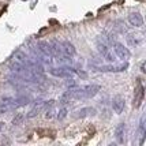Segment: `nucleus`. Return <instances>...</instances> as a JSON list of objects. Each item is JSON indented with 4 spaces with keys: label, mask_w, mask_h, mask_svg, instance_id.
<instances>
[{
    "label": "nucleus",
    "mask_w": 146,
    "mask_h": 146,
    "mask_svg": "<svg viewBox=\"0 0 146 146\" xmlns=\"http://www.w3.org/2000/svg\"><path fill=\"white\" fill-rule=\"evenodd\" d=\"M72 100H85V98H92L94 97L98 92H100V86L98 85H86V86H81L76 89H70Z\"/></svg>",
    "instance_id": "nucleus-1"
},
{
    "label": "nucleus",
    "mask_w": 146,
    "mask_h": 146,
    "mask_svg": "<svg viewBox=\"0 0 146 146\" xmlns=\"http://www.w3.org/2000/svg\"><path fill=\"white\" fill-rule=\"evenodd\" d=\"M112 51H113L115 56H117L121 60H126L127 62L128 59L131 57V52L127 46H124V44L121 42H117V41H112Z\"/></svg>",
    "instance_id": "nucleus-2"
},
{
    "label": "nucleus",
    "mask_w": 146,
    "mask_h": 146,
    "mask_svg": "<svg viewBox=\"0 0 146 146\" xmlns=\"http://www.w3.org/2000/svg\"><path fill=\"white\" fill-rule=\"evenodd\" d=\"M49 74L57 78H71L74 74H76V70L71 67H52L49 68Z\"/></svg>",
    "instance_id": "nucleus-3"
},
{
    "label": "nucleus",
    "mask_w": 146,
    "mask_h": 146,
    "mask_svg": "<svg viewBox=\"0 0 146 146\" xmlns=\"http://www.w3.org/2000/svg\"><path fill=\"white\" fill-rule=\"evenodd\" d=\"M128 67L127 63L119 64V66H104V64H96L93 66L94 71H101V72H120V71H126V68Z\"/></svg>",
    "instance_id": "nucleus-4"
},
{
    "label": "nucleus",
    "mask_w": 146,
    "mask_h": 146,
    "mask_svg": "<svg viewBox=\"0 0 146 146\" xmlns=\"http://www.w3.org/2000/svg\"><path fill=\"white\" fill-rule=\"evenodd\" d=\"M143 97H145V89H143V85L141 82V79H138L137 88H135V93H134V108H139L142 105Z\"/></svg>",
    "instance_id": "nucleus-5"
},
{
    "label": "nucleus",
    "mask_w": 146,
    "mask_h": 146,
    "mask_svg": "<svg viewBox=\"0 0 146 146\" xmlns=\"http://www.w3.org/2000/svg\"><path fill=\"white\" fill-rule=\"evenodd\" d=\"M126 135H127V126L126 123H119L115 128V139L117 143L123 145L126 142Z\"/></svg>",
    "instance_id": "nucleus-6"
},
{
    "label": "nucleus",
    "mask_w": 146,
    "mask_h": 146,
    "mask_svg": "<svg viewBox=\"0 0 146 146\" xmlns=\"http://www.w3.org/2000/svg\"><path fill=\"white\" fill-rule=\"evenodd\" d=\"M97 48H98V52H100V55L102 56V59H105L108 63H113L115 62V55L112 53L111 48L107 46V44H98L97 45Z\"/></svg>",
    "instance_id": "nucleus-7"
},
{
    "label": "nucleus",
    "mask_w": 146,
    "mask_h": 146,
    "mask_svg": "<svg viewBox=\"0 0 146 146\" xmlns=\"http://www.w3.org/2000/svg\"><path fill=\"white\" fill-rule=\"evenodd\" d=\"M15 108V104H14V98L11 97H6L0 101V115L7 113V112H11Z\"/></svg>",
    "instance_id": "nucleus-8"
},
{
    "label": "nucleus",
    "mask_w": 146,
    "mask_h": 146,
    "mask_svg": "<svg viewBox=\"0 0 146 146\" xmlns=\"http://www.w3.org/2000/svg\"><path fill=\"white\" fill-rule=\"evenodd\" d=\"M97 113V111H96V108H93V107H85V108H81L78 109L75 112V116L76 119H83V117H89V116H94V115Z\"/></svg>",
    "instance_id": "nucleus-9"
},
{
    "label": "nucleus",
    "mask_w": 146,
    "mask_h": 146,
    "mask_svg": "<svg viewBox=\"0 0 146 146\" xmlns=\"http://www.w3.org/2000/svg\"><path fill=\"white\" fill-rule=\"evenodd\" d=\"M60 46H62V52H63L64 56L67 57H71L75 55V46H74V44L72 42H70V41H63V42H60Z\"/></svg>",
    "instance_id": "nucleus-10"
},
{
    "label": "nucleus",
    "mask_w": 146,
    "mask_h": 146,
    "mask_svg": "<svg viewBox=\"0 0 146 146\" xmlns=\"http://www.w3.org/2000/svg\"><path fill=\"white\" fill-rule=\"evenodd\" d=\"M124 104H126L124 98L121 96H116V97H113V100H112V109L117 115H120L123 112V109H124Z\"/></svg>",
    "instance_id": "nucleus-11"
},
{
    "label": "nucleus",
    "mask_w": 146,
    "mask_h": 146,
    "mask_svg": "<svg viewBox=\"0 0 146 146\" xmlns=\"http://www.w3.org/2000/svg\"><path fill=\"white\" fill-rule=\"evenodd\" d=\"M128 23L134 27H142L143 26V18L139 13H131L128 15Z\"/></svg>",
    "instance_id": "nucleus-12"
},
{
    "label": "nucleus",
    "mask_w": 146,
    "mask_h": 146,
    "mask_svg": "<svg viewBox=\"0 0 146 146\" xmlns=\"http://www.w3.org/2000/svg\"><path fill=\"white\" fill-rule=\"evenodd\" d=\"M44 102L45 101H40V102H36L34 105H33V108L26 113V117L27 119H33V117H36L37 115H40V112L44 109Z\"/></svg>",
    "instance_id": "nucleus-13"
},
{
    "label": "nucleus",
    "mask_w": 146,
    "mask_h": 146,
    "mask_svg": "<svg viewBox=\"0 0 146 146\" xmlns=\"http://www.w3.org/2000/svg\"><path fill=\"white\" fill-rule=\"evenodd\" d=\"M142 40H143V37L139 33H130L127 36V42L130 46H138L142 42Z\"/></svg>",
    "instance_id": "nucleus-14"
},
{
    "label": "nucleus",
    "mask_w": 146,
    "mask_h": 146,
    "mask_svg": "<svg viewBox=\"0 0 146 146\" xmlns=\"http://www.w3.org/2000/svg\"><path fill=\"white\" fill-rule=\"evenodd\" d=\"M30 102V97L29 96H21V97H17L14 98V104H15V108H19V107H25Z\"/></svg>",
    "instance_id": "nucleus-15"
},
{
    "label": "nucleus",
    "mask_w": 146,
    "mask_h": 146,
    "mask_svg": "<svg viewBox=\"0 0 146 146\" xmlns=\"http://www.w3.org/2000/svg\"><path fill=\"white\" fill-rule=\"evenodd\" d=\"M14 60H17V62H19V63H22L23 66H25L26 62L29 60V57L26 56V53H23L22 51H18L17 53H15V56H14Z\"/></svg>",
    "instance_id": "nucleus-16"
},
{
    "label": "nucleus",
    "mask_w": 146,
    "mask_h": 146,
    "mask_svg": "<svg viewBox=\"0 0 146 146\" xmlns=\"http://www.w3.org/2000/svg\"><path fill=\"white\" fill-rule=\"evenodd\" d=\"M145 134H146V130H145V116L141 117V121H139V135H141V145L143 143V139H145Z\"/></svg>",
    "instance_id": "nucleus-17"
},
{
    "label": "nucleus",
    "mask_w": 146,
    "mask_h": 146,
    "mask_svg": "<svg viewBox=\"0 0 146 146\" xmlns=\"http://www.w3.org/2000/svg\"><path fill=\"white\" fill-rule=\"evenodd\" d=\"M25 120V115L23 113H17L15 115V117L13 119V126H19V124H22Z\"/></svg>",
    "instance_id": "nucleus-18"
},
{
    "label": "nucleus",
    "mask_w": 146,
    "mask_h": 146,
    "mask_svg": "<svg viewBox=\"0 0 146 146\" xmlns=\"http://www.w3.org/2000/svg\"><path fill=\"white\" fill-rule=\"evenodd\" d=\"M67 113H68V111H67V108H62V109H59V112H57V120H63V119H66L67 117Z\"/></svg>",
    "instance_id": "nucleus-19"
},
{
    "label": "nucleus",
    "mask_w": 146,
    "mask_h": 146,
    "mask_svg": "<svg viewBox=\"0 0 146 146\" xmlns=\"http://www.w3.org/2000/svg\"><path fill=\"white\" fill-rule=\"evenodd\" d=\"M141 71H142V72H146V70H145V62H142V64H141Z\"/></svg>",
    "instance_id": "nucleus-20"
}]
</instances>
